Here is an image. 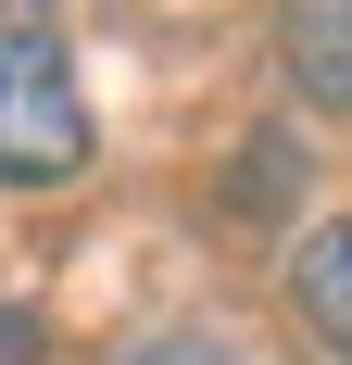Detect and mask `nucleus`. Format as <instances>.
Listing matches in <instances>:
<instances>
[{"label": "nucleus", "instance_id": "f257e3e1", "mask_svg": "<svg viewBox=\"0 0 352 365\" xmlns=\"http://www.w3.org/2000/svg\"><path fill=\"white\" fill-rule=\"evenodd\" d=\"M88 88H76L63 38H0V189H63L88 164Z\"/></svg>", "mask_w": 352, "mask_h": 365}, {"label": "nucleus", "instance_id": "f03ea898", "mask_svg": "<svg viewBox=\"0 0 352 365\" xmlns=\"http://www.w3.org/2000/svg\"><path fill=\"white\" fill-rule=\"evenodd\" d=\"M277 51H289V76H302V101L352 113V0H289Z\"/></svg>", "mask_w": 352, "mask_h": 365}, {"label": "nucleus", "instance_id": "7ed1b4c3", "mask_svg": "<svg viewBox=\"0 0 352 365\" xmlns=\"http://www.w3.org/2000/svg\"><path fill=\"white\" fill-rule=\"evenodd\" d=\"M289 302H302V328H315L327 353H352V215L289 252Z\"/></svg>", "mask_w": 352, "mask_h": 365}, {"label": "nucleus", "instance_id": "20e7f679", "mask_svg": "<svg viewBox=\"0 0 352 365\" xmlns=\"http://www.w3.org/2000/svg\"><path fill=\"white\" fill-rule=\"evenodd\" d=\"M51 13L63 0H0V38H51Z\"/></svg>", "mask_w": 352, "mask_h": 365}, {"label": "nucleus", "instance_id": "39448f33", "mask_svg": "<svg viewBox=\"0 0 352 365\" xmlns=\"http://www.w3.org/2000/svg\"><path fill=\"white\" fill-rule=\"evenodd\" d=\"M38 353V328H26V315H0V365H26Z\"/></svg>", "mask_w": 352, "mask_h": 365}]
</instances>
